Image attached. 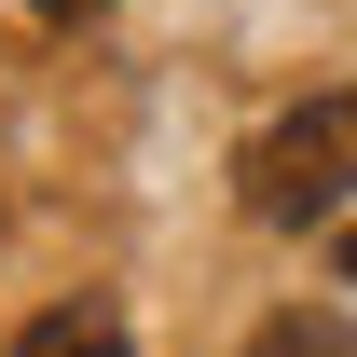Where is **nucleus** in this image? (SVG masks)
Here are the masks:
<instances>
[{
  "label": "nucleus",
  "instance_id": "2",
  "mask_svg": "<svg viewBox=\"0 0 357 357\" xmlns=\"http://www.w3.org/2000/svg\"><path fill=\"white\" fill-rule=\"evenodd\" d=\"M14 357H124V330L69 303V316H28V344H14Z\"/></svg>",
  "mask_w": 357,
  "mask_h": 357
},
{
  "label": "nucleus",
  "instance_id": "1",
  "mask_svg": "<svg viewBox=\"0 0 357 357\" xmlns=\"http://www.w3.org/2000/svg\"><path fill=\"white\" fill-rule=\"evenodd\" d=\"M248 220H275V234H303V220H330L357 192V96H303V110H275L261 137H248Z\"/></svg>",
  "mask_w": 357,
  "mask_h": 357
},
{
  "label": "nucleus",
  "instance_id": "4",
  "mask_svg": "<svg viewBox=\"0 0 357 357\" xmlns=\"http://www.w3.org/2000/svg\"><path fill=\"white\" fill-rule=\"evenodd\" d=\"M28 14H55V28H83V14H96V0H28Z\"/></svg>",
  "mask_w": 357,
  "mask_h": 357
},
{
  "label": "nucleus",
  "instance_id": "5",
  "mask_svg": "<svg viewBox=\"0 0 357 357\" xmlns=\"http://www.w3.org/2000/svg\"><path fill=\"white\" fill-rule=\"evenodd\" d=\"M344 275H357V234H344Z\"/></svg>",
  "mask_w": 357,
  "mask_h": 357
},
{
  "label": "nucleus",
  "instance_id": "3",
  "mask_svg": "<svg viewBox=\"0 0 357 357\" xmlns=\"http://www.w3.org/2000/svg\"><path fill=\"white\" fill-rule=\"evenodd\" d=\"M248 357H357V330H344V316H303V303H289V316H261V344H248Z\"/></svg>",
  "mask_w": 357,
  "mask_h": 357
}]
</instances>
